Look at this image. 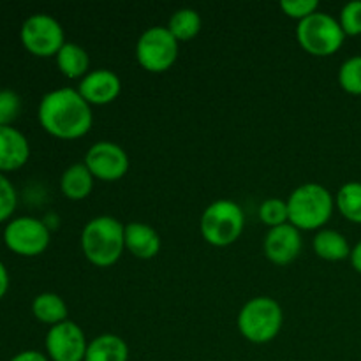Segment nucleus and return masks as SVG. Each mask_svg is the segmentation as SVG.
I'll return each instance as SVG.
<instances>
[{
  "mask_svg": "<svg viewBox=\"0 0 361 361\" xmlns=\"http://www.w3.org/2000/svg\"><path fill=\"white\" fill-rule=\"evenodd\" d=\"M44 348L49 361H85L88 341L83 328L67 319L49 328Z\"/></svg>",
  "mask_w": 361,
  "mask_h": 361,
  "instance_id": "10",
  "label": "nucleus"
},
{
  "mask_svg": "<svg viewBox=\"0 0 361 361\" xmlns=\"http://www.w3.org/2000/svg\"><path fill=\"white\" fill-rule=\"evenodd\" d=\"M243 228L245 214L242 207L231 200L214 201L201 214V236L214 247L233 245L242 236Z\"/></svg>",
  "mask_w": 361,
  "mask_h": 361,
  "instance_id": "5",
  "label": "nucleus"
},
{
  "mask_svg": "<svg viewBox=\"0 0 361 361\" xmlns=\"http://www.w3.org/2000/svg\"><path fill=\"white\" fill-rule=\"evenodd\" d=\"M21 44L35 56H55L66 44V32L59 20L46 13H35L20 28Z\"/></svg>",
  "mask_w": 361,
  "mask_h": 361,
  "instance_id": "8",
  "label": "nucleus"
},
{
  "mask_svg": "<svg viewBox=\"0 0 361 361\" xmlns=\"http://www.w3.org/2000/svg\"><path fill=\"white\" fill-rule=\"evenodd\" d=\"M178 51L180 42L162 25L147 28L136 42V60L148 73L161 74L171 69L178 59Z\"/></svg>",
  "mask_w": 361,
  "mask_h": 361,
  "instance_id": "7",
  "label": "nucleus"
},
{
  "mask_svg": "<svg viewBox=\"0 0 361 361\" xmlns=\"http://www.w3.org/2000/svg\"><path fill=\"white\" fill-rule=\"evenodd\" d=\"M94 175L85 162H74L60 176V190L71 201H81L94 190Z\"/></svg>",
  "mask_w": 361,
  "mask_h": 361,
  "instance_id": "16",
  "label": "nucleus"
},
{
  "mask_svg": "<svg viewBox=\"0 0 361 361\" xmlns=\"http://www.w3.org/2000/svg\"><path fill=\"white\" fill-rule=\"evenodd\" d=\"M37 118L42 129L53 137L73 141L90 133L94 113L78 88L62 87L42 95L37 108Z\"/></svg>",
  "mask_w": 361,
  "mask_h": 361,
  "instance_id": "1",
  "label": "nucleus"
},
{
  "mask_svg": "<svg viewBox=\"0 0 361 361\" xmlns=\"http://www.w3.org/2000/svg\"><path fill=\"white\" fill-rule=\"evenodd\" d=\"M85 361H129V345L120 335L102 334L88 342Z\"/></svg>",
  "mask_w": 361,
  "mask_h": 361,
  "instance_id": "19",
  "label": "nucleus"
},
{
  "mask_svg": "<svg viewBox=\"0 0 361 361\" xmlns=\"http://www.w3.org/2000/svg\"><path fill=\"white\" fill-rule=\"evenodd\" d=\"M161 236L147 222L126 224V249L137 259H154L161 250Z\"/></svg>",
  "mask_w": 361,
  "mask_h": 361,
  "instance_id": "15",
  "label": "nucleus"
},
{
  "mask_svg": "<svg viewBox=\"0 0 361 361\" xmlns=\"http://www.w3.org/2000/svg\"><path fill=\"white\" fill-rule=\"evenodd\" d=\"M302 233L293 224H282L277 228H270L264 235L263 250L268 261L279 267L293 263L302 252Z\"/></svg>",
  "mask_w": 361,
  "mask_h": 361,
  "instance_id": "12",
  "label": "nucleus"
},
{
  "mask_svg": "<svg viewBox=\"0 0 361 361\" xmlns=\"http://www.w3.org/2000/svg\"><path fill=\"white\" fill-rule=\"evenodd\" d=\"M201 16L196 9L182 7L171 14L168 21V30L178 42H187L201 32Z\"/></svg>",
  "mask_w": 361,
  "mask_h": 361,
  "instance_id": "21",
  "label": "nucleus"
},
{
  "mask_svg": "<svg viewBox=\"0 0 361 361\" xmlns=\"http://www.w3.org/2000/svg\"><path fill=\"white\" fill-rule=\"evenodd\" d=\"M56 67L69 80H81L90 73V56L78 42L67 41L55 55Z\"/></svg>",
  "mask_w": 361,
  "mask_h": 361,
  "instance_id": "17",
  "label": "nucleus"
},
{
  "mask_svg": "<svg viewBox=\"0 0 361 361\" xmlns=\"http://www.w3.org/2000/svg\"><path fill=\"white\" fill-rule=\"evenodd\" d=\"M236 324L243 338L252 344H267L281 334L284 312L275 298L256 296L242 307Z\"/></svg>",
  "mask_w": 361,
  "mask_h": 361,
  "instance_id": "4",
  "label": "nucleus"
},
{
  "mask_svg": "<svg viewBox=\"0 0 361 361\" xmlns=\"http://www.w3.org/2000/svg\"><path fill=\"white\" fill-rule=\"evenodd\" d=\"M21 111V97L11 88L0 90V127L11 126Z\"/></svg>",
  "mask_w": 361,
  "mask_h": 361,
  "instance_id": "25",
  "label": "nucleus"
},
{
  "mask_svg": "<svg viewBox=\"0 0 361 361\" xmlns=\"http://www.w3.org/2000/svg\"><path fill=\"white\" fill-rule=\"evenodd\" d=\"M349 259H351L353 268H355L358 274H361V240L351 249V256H349Z\"/></svg>",
  "mask_w": 361,
  "mask_h": 361,
  "instance_id": "31",
  "label": "nucleus"
},
{
  "mask_svg": "<svg viewBox=\"0 0 361 361\" xmlns=\"http://www.w3.org/2000/svg\"><path fill=\"white\" fill-rule=\"evenodd\" d=\"M9 361H49V358L46 355H42V353L34 351V349H27V351L18 353Z\"/></svg>",
  "mask_w": 361,
  "mask_h": 361,
  "instance_id": "29",
  "label": "nucleus"
},
{
  "mask_svg": "<svg viewBox=\"0 0 361 361\" xmlns=\"http://www.w3.org/2000/svg\"><path fill=\"white\" fill-rule=\"evenodd\" d=\"M18 204L16 189L4 173H0V222L7 221L14 214Z\"/></svg>",
  "mask_w": 361,
  "mask_h": 361,
  "instance_id": "27",
  "label": "nucleus"
},
{
  "mask_svg": "<svg viewBox=\"0 0 361 361\" xmlns=\"http://www.w3.org/2000/svg\"><path fill=\"white\" fill-rule=\"evenodd\" d=\"M289 224L300 231H319L328 224L335 210V197L317 182L296 187L288 200Z\"/></svg>",
  "mask_w": 361,
  "mask_h": 361,
  "instance_id": "3",
  "label": "nucleus"
},
{
  "mask_svg": "<svg viewBox=\"0 0 361 361\" xmlns=\"http://www.w3.org/2000/svg\"><path fill=\"white\" fill-rule=\"evenodd\" d=\"M338 85L351 95H361V55L344 60L338 69Z\"/></svg>",
  "mask_w": 361,
  "mask_h": 361,
  "instance_id": "23",
  "label": "nucleus"
},
{
  "mask_svg": "<svg viewBox=\"0 0 361 361\" xmlns=\"http://www.w3.org/2000/svg\"><path fill=\"white\" fill-rule=\"evenodd\" d=\"M296 39L309 55L330 56L342 48L345 34L337 18L317 11L305 20L298 21Z\"/></svg>",
  "mask_w": 361,
  "mask_h": 361,
  "instance_id": "6",
  "label": "nucleus"
},
{
  "mask_svg": "<svg viewBox=\"0 0 361 361\" xmlns=\"http://www.w3.org/2000/svg\"><path fill=\"white\" fill-rule=\"evenodd\" d=\"M32 314L35 319L42 324H49V328L55 324L67 321L69 316V309L63 298L56 293H39L32 302Z\"/></svg>",
  "mask_w": 361,
  "mask_h": 361,
  "instance_id": "20",
  "label": "nucleus"
},
{
  "mask_svg": "<svg viewBox=\"0 0 361 361\" xmlns=\"http://www.w3.org/2000/svg\"><path fill=\"white\" fill-rule=\"evenodd\" d=\"M281 9L288 18L302 21L319 11V2L317 0H281Z\"/></svg>",
  "mask_w": 361,
  "mask_h": 361,
  "instance_id": "28",
  "label": "nucleus"
},
{
  "mask_svg": "<svg viewBox=\"0 0 361 361\" xmlns=\"http://www.w3.org/2000/svg\"><path fill=\"white\" fill-rule=\"evenodd\" d=\"M335 207L349 222L361 224V182H348L338 189Z\"/></svg>",
  "mask_w": 361,
  "mask_h": 361,
  "instance_id": "22",
  "label": "nucleus"
},
{
  "mask_svg": "<svg viewBox=\"0 0 361 361\" xmlns=\"http://www.w3.org/2000/svg\"><path fill=\"white\" fill-rule=\"evenodd\" d=\"M85 166L94 178L102 182H116L129 171V155L118 143L102 140L92 145L85 155Z\"/></svg>",
  "mask_w": 361,
  "mask_h": 361,
  "instance_id": "11",
  "label": "nucleus"
},
{
  "mask_svg": "<svg viewBox=\"0 0 361 361\" xmlns=\"http://www.w3.org/2000/svg\"><path fill=\"white\" fill-rule=\"evenodd\" d=\"M338 23L345 35H361V0H351L342 7Z\"/></svg>",
  "mask_w": 361,
  "mask_h": 361,
  "instance_id": "26",
  "label": "nucleus"
},
{
  "mask_svg": "<svg viewBox=\"0 0 361 361\" xmlns=\"http://www.w3.org/2000/svg\"><path fill=\"white\" fill-rule=\"evenodd\" d=\"M257 214H259L261 222L267 224L268 228H277V226L288 224V201L281 200V197H268V200H264L263 203H261Z\"/></svg>",
  "mask_w": 361,
  "mask_h": 361,
  "instance_id": "24",
  "label": "nucleus"
},
{
  "mask_svg": "<svg viewBox=\"0 0 361 361\" xmlns=\"http://www.w3.org/2000/svg\"><path fill=\"white\" fill-rule=\"evenodd\" d=\"M78 92L90 106H106L122 92V81L111 69H92L78 83Z\"/></svg>",
  "mask_w": 361,
  "mask_h": 361,
  "instance_id": "13",
  "label": "nucleus"
},
{
  "mask_svg": "<svg viewBox=\"0 0 361 361\" xmlns=\"http://www.w3.org/2000/svg\"><path fill=\"white\" fill-rule=\"evenodd\" d=\"M30 157V143L21 130L13 126L0 127V173L18 171Z\"/></svg>",
  "mask_w": 361,
  "mask_h": 361,
  "instance_id": "14",
  "label": "nucleus"
},
{
  "mask_svg": "<svg viewBox=\"0 0 361 361\" xmlns=\"http://www.w3.org/2000/svg\"><path fill=\"white\" fill-rule=\"evenodd\" d=\"M80 242L88 263L109 268L126 250V224L111 215H99L85 224Z\"/></svg>",
  "mask_w": 361,
  "mask_h": 361,
  "instance_id": "2",
  "label": "nucleus"
},
{
  "mask_svg": "<svg viewBox=\"0 0 361 361\" xmlns=\"http://www.w3.org/2000/svg\"><path fill=\"white\" fill-rule=\"evenodd\" d=\"M312 249L317 257L331 261V263L344 261L351 256V245H349L348 238L337 229H319L312 240Z\"/></svg>",
  "mask_w": 361,
  "mask_h": 361,
  "instance_id": "18",
  "label": "nucleus"
},
{
  "mask_svg": "<svg viewBox=\"0 0 361 361\" xmlns=\"http://www.w3.org/2000/svg\"><path fill=\"white\" fill-rule=\"evenodd\" d=\"M7 289H9V271H7L6 264L0 261V300L6 296Z\"/></svg>",
  "mask_w": 361,
  "mask_h": 361,
  "instance_id": "30",
  "label": "nucleus"
},
{
  "mask_svg": "<svg viewBox=\"0 0 361 361\" xmlns=\"http://www.w3.org/2000/svg\"><path fill=\"white\" fill-rule=\"evenodd\" d=\"M4 242L7 249L23 257L41 256L51 242V231L44 221L35 217H16L7 222L4 229Z\"/></svg>",
  "mask_w": 361,
  "mask_h": 361,
  "instance_id": "9",
  "label": "nucleus"
}]
</instances>
